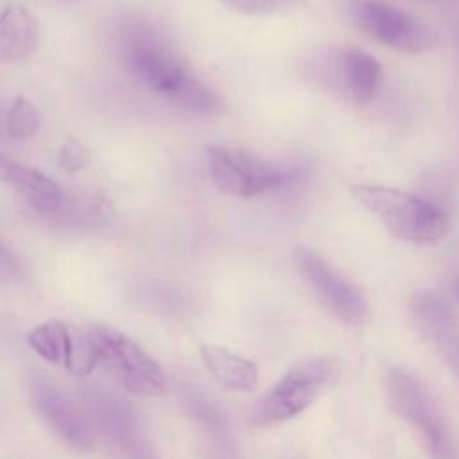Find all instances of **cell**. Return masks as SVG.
<instances>
[{
  "label": "cell",
  "mask_w": 459,
  "mask_h": 459,
  "mask_svg": "<svg viewBox=\"0 0 459 459\" xmlns=\"http://www.w3.org/2000/svg\"><path fill=\"white\" fill-rule=\"evenodd\" d=\"M57 163L66 172L82 170L90 163V151L81 140L68 138L57 152Z\"/></svg>",
  "instance_id": "cell-19"
},
{
  "label": "cell",
  "mask_w": 459,
  "mask_h": 459,
  "mask_svg": "<svg viewBox=\"0 0 459 459\" xmlns=\"http://www.w3.org/2000/svg\"><path fill=\"white\" fill-rule=\"evenodd\" d=\"M292 256L303 281L333 317L350 326L366 321L368 301L351 280L342 276L330 262L305 246H296Z\"/></svg>",
  "instance_id": "cell-7"
},
{
  "label": "cell",
  "mask_w": 459,
  "mask_h": 459,
  "mask_svg": "<svg viewBox=\"0 0 459 459\" xmlns=\"http://www.w3.org/2000/svg\"><path fill=\"white\" fill-rule=\"evenodd\" d=\"M22 274H23V264L0 240V280H18Z\"/></svg>",
  "instance_id": "cell-20"
},
{
  "label": "cell",
  "mask_w": 459,
  "mask_h": 459,
  "mask_svg": "<svg viewBox=\"0 0 459 459\" xmlns=\"http://www.w3.org/2000/svg\"><path fill=\"white\" fill-rule=\"evenodd\" d=\"M409 308L423 339L459 378V316L441 296L429 290L414 294Z\"/></svg>",
  "instance_id": "cell-9"
},
{
  "label": "cell",
  "mask_w": 459,
  "mask_h": 459,
  "mask_svg": "<svg viewBox=\"0 0 459 459\" xmlns=\"http://www.w3.org/2000/svg\"><path fill=\"white\" fill-rule=\"evenodd\" d=\"M68 323L50 319L30 330L27 341L29 346L47 362L63 364L66 350Z\"/></svg>",
  "instance_id": "cell-16"
},
{
  "label": "cell",
  "mask_w": 459,
  "mask_h": 459,
  "mask_svg": "<svg viewBox=\"0 0 459 459\" xmlns=\"http://www.w3.org/2000/svg\"><path fill=\"white\" fill-rule=\"evenodd\" d=\"M0 181L16 190L41 215L56 217L65 210V192L52 178L34 167L18 163L2 152Z\"/></svg>",
  "instance_id": "cell-10"
},
{
  "label": "cell",
  "mask_w": 459,
  "mask_h": 459,
  "mask_svg": "<svg viewBox=\"0 0 459 459\" xmlns=\"http://www.w3.org/2000/svg\"><path fill=\"white\" fill-rule=\"evenodd\" d=\"M39 43L36 16L23 5H7L0 14V63L27 59Z\"/></svg>",
  "instance_id": "cell-12"
},
{
  "label": "cell",
  "mask_w": 459,
  "mask_h": 459,
  "mask_svg": "<svg viewBox=\"0 0 459 459\" xmlns=\"http://www.w3.org/2000/svg\"><path fill=\"white\" fill-rule=\"evenodd\" d=\"M228 9L247 16H273L292 11L299 0H217Z\"/></svg>",
  "instance_id": "cell-18"
},
{
  "label": "cell",
  "mask_w": 459,
  "mask_h": 459,
  "mask_svg": "<svg viewBox=\"0 0 459 459\" xmlns=\"http://www.w3.org/2000/svg\"><path fill=\"white\" fill-rule=\"evenodd\" d=\"M359 20L375 41L400 52H425L437 41L425 23L385 2H364L359 9Z\"/></svg>",
  "instance_id": "cell-8"
},
{
  "label": "cell",
  "mask_w": 459,
  "mask_h": 459,
  "mask_svg": "<svg viewBox=\"0 0 459 459\" xmlns=\"http://www.w3.org/2000/svg\"><path fill=\"white\" fill-rule=\"evenodd\" d=\"M204 152L213 186L231 197H256L303 174L299 167L271 163L238 147L210 143L204 147Z\"/></svg>",
  "instance_id": "cell-5"
},
{
  "label": "cell",
  "mask_w": 459,
  "mask_h": 459,
  "mask_svg": "<svg viewBox=\"0 0 459 459\" xmlns=\"http://www.w3.org/2000/svg\"><path fill=\"white\" fill-rule=\"evenodd\" d=\"M341 77L350 99L359 106H366L378 93L382 68L371 54L360 48H346L341 54Z\"/></svg>",
  "instance_id": "cell-14"
},
{
  "label": "cell",
  "mask_w": 459,
  "mask_h": 459,
  "mask_svg": "<svg viewBox=\"0 0 459 459\" xmlns=\"http://www.w3.org/2000/svg\"><path fill=\"white\" fill-rule=\"evenodd\" d=\"M97 364H99L97 348H95L90 326L88 325L86 326L68 325L63 366L77 377H86L91 373V369Z\"/></svg>",
  "instance_id": "cell-15"
},
{
  "label": "cell",
  "mask_w": 459,
  "mask_h": 459,
  "mask_svg": "<svg viewBox=\"0 0 459 459\" xmlns=\"http://www.w3.org/2000/svg\"><path fill=\"white\" fill-rule=\"evenodd\" d=\"M385 389L393 411L425 439L430 459H459V441L452 423L430 389L411 371H389Z\"/></svg>",
  "instance_id": "cell-3"
},
{
  "label": "cell",
  "mask_w": 459,
  "mask_h": 459,
  "mask_svg": "<svg viewBox=\"0 0 459 459\" xmlns=\"http://www.w3.org/2000/svg\"><path fill=\"white\" fill-rule=\"evenodd\" d=\"M452 292H454V296H455L457 301H459V276L452 281Z\"/></svg>",
  "instance_id": "cell-21"
},
{
  "label": "cell",
  "mask_w": 459,
  "mask_h": 459,
  "mask_svg": "<svg viewBox=\"0 0 459 459\" xmlns=\"http://www.w3.org/2000/svg\"><path fill=\"white\" fill-rule=\"evenodd\" d=\"M122 52L131 74L178 108L201 115L221 109L217 91L190 70L154 27L129 23L122 30Z\"/></svg>",
  "instance_id": "cell-1"
},
{
  "label": "cell",
  "mask_w": 459,
  "mask_h": 459,
  "mask_svg": "<svg viewBox=\"0 0 459 459\" xmlns=\"http://www.w3.org/2000/svg\"><path fill=\"white\" fill-rule=\"evenodd\" d=\"M351 195L398 240L436 244L448 231V213L425 197L380 185H353Z\"/></svg>",
  "instance_id": "cell-2"
},
{
  "label": "cell",
  "mask_w": 459,
  "mask_h": 459,
  "mask_svg": "<svg viewBox=\"0 0 459 459\" xmlns=\"http://www.w3.org/2000/svg\"><path fill=\"white\" fill-rule=\"evenodd\" d=\"M88 326L97 348L99 364L118 385L147 398L165 394V371L143 348L115 328L104 325Z\"/></svg>",
  "instance_id": "cell-6"
},
{
  "label": "cell",
  "mask_w": 459,
  "mask_h": 459,
  "mask_svg": "<svg viewBox=\"0 0 459 459\" xmlns=\"http://www.w3.org/2000/svg\"><path fill=\"white\" fill-rule=\"evenodd\" d=\"M34 403L52 429L70 445L86 448L91 445V430L82 412L72 400L48 382H36L32 389Z\"/></svg>",
  "instance_id": "cell-11"
},
{
  "label": "cell",
  "mask_w": 459,
  "mask_h": 459,
  "mask_svg": "<svg viewBox=\"0 0 459 459\" xmlns=\"http://www.w3.org/2000/svg\"><path fill=\"white\" fill-rule=\"evenodd\" d=\"M41 117L38 108L25 97H16L7 113V133L11 138L25 140L39 131Z\"/></svg>",
  "instance_id": "cell-17"
},
{
  "label": "cell",
  "mask_w": 459,
  "mask_h": 459,
  "mask_svg": "<svg viewBox=\"0 0 459 459\" xmlns=\"http://www.w3.org/2000/svg\"><path fill=\"white\" fill-rule=\"evenodd\" d=\"M201 359L210 377L228 391L249 393L258 385V368L253 360L217 344H203Z\"/></svg>",
  "instance_id": "cell-13"
},
{
  "label": "cell",
  "mask_w": 459,
  "mask_h": 459,
  "mask_svg": "<svg viewBox=\"0 0 459 459\" xmlns=\"http://www.w3.org/2000/svg\"><path fill=\"white\" fill-rule=\"evenodd\" d=\"M337 373L339 362L333 357H314L292 366L256 402L249 416L251 425L264 429L292 420L323 394Z\"/></svg>",
  "instance_id": "cell-4"
}]
</instances>
